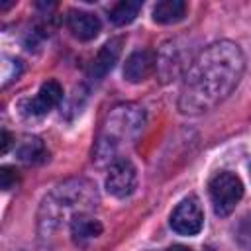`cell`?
<instances>
[{
    "mask_svg": "<svg viewBox=\"0 0 251 251\" xmlns=\"http://www.w3.org/2000/svg\"><path fill=\"white\" fill-rule=\"evenodd\" d=\"M243 71L245 57L237 43L224 39L208 45L186 73L178 110L190 116L212 110L233 92Z\"/></svg>",
    "mask_w": 251,
    "mask_h": 251,
    "instance_id": "1",
    "label": "cell"
},
{
    "mask_svg": "<svg viewBox=\"0 0 251 251\" xmlns=\"http://www.w3.org/2000/svg\"><path fill=\"white\" fill-rule=\"evenodd\" d=\"M143 126H145L143 108H139L135 104L116 106L108 114V118L102 126V131L98 135L96 149H94L96 161L102 165V163H114L116 159H120L122 157L120 153L126 147L135 143Z\"/></svg>",
    "mask_w": 251,
    "mask_h": 251,
    "instance_id": "2",
    "label": "cell"
},
{
    "mask_svg": "<svg viewBox=\"0 0 251 251\" xmlns=\"http://www.w3.org/2000/svg\"><path fill=\"white\" fill-rule=\"evenodd\" d=\"M92 204H96V190L88 180L76 178L63 182L45 196L39 210V227L43 231H51L65 220L71 224V220L78 214H88Z\"/></svg>",
    "mask_w": 251,
    "mask_h": 251,
    "instance_id": "3",
    "label": "cell"
},
{
    "mask_svg": "<svg viewBox=\"0 0 251 251\" xmlns=\"http://www.w3.org/2000/svg\"><path fill=\"white\" fill-rule=\"evenodd\" d=\"M208 192H210V200H212V208H214L216 216L224 218V216H229L235 210L237 202L241 200L243 182L239 180L237 175H233L229 171H222L210 178Z\"/></svg>",
    "mask_w": 251,
    "mask_h": 251,
    "instance_id": "4",
    "label": "cell"
},
{
    "mask_svg": "<svg viewBox=\"0 0 251 251\" xmlns=\"http://www.w3.org/2000/svg\"><path fill=\"white\" fill-rule=\"evenodd\" d=\"M137 184V173L133 163L127 157H120L108 167L106 175V190L116 198H127L133 194Z\"/></svg>",
    "mask_w": 251,
    "mask_h": 251,
    "instance_id": "5",
    "label": "cell"
},
{
    "mask_svg": "<svg viewBox=\"0 0 251 251\" xmlns=\"http://www.w3.org/2000/svg\"><path fill=\"white\" fill-rule=\"evenodd\" d=\"M204 226V214L198 198L188 196L176 204L171 214V227L178 235H196Z\"/></svg>",
    "mask_w": 251,
    "mask_h": 251,
    "instance_id": "6",
    "label": "cell"
},
{
    "mask_svg": "<svg viewBox=\"0 0 251 251\" xmlns=\"http://www.w3.org/2000/svg\"><path fill=\"white\" fill-rule=\"evenodd\" d=\"M61 98H63L61 84L57 80H45L39 86L37 94L24 102L22 110H24V114L27 118H43L45 114H49L61 102Z\"/></svg>",
    "mask_w": 251,
    "mask_h": 251,
    "instance_id": "7",
    "label": "cell"
},
{
    "mask_svg": "<svg viewBox=\"0 0 251 251\" xmlns=\"http://www.w3.org/2000/svg\"><path fill=\"white\" fill-rule=\"evenodd\" d=\"M157 67V53L153 49H137L133 51L124 65V76L127 82L145 80Z\"/></svg>",
    "mask_w": 251,
    "mask_h": 251,
    "instance_id": "8",
    "label": "cell"
},
{
    "mask_svg": "<svg viewBox=\"0 0 251 251\" xmlns=\"http://www.w3.org/2000/svg\"><path fill=\"white\" fill-rule=\"evenodd\" d=\"M122 43H124V39L116 37V39H110V41H106L102 45V49L96 53V57L90 63V69H88L90 78L100 80L114 69V65H116V61H118V57L122 53Z\"/></svg>",
    "mask_w": 251,
    "mask_h": 251,
    "instance_id": "9",
    "label": "cell"
},
{
    "mask_svg": "<svg viewBox=\"0 0 251 251\" xmlns=\"http://www.w3.org/2000/svg\"><path fill=\"white\" fill-rule=\"evenodd\" d=\"M67 25H69L71 33L76 39H82V41H90L100 33L98 16H94L90 12H82V10H69Z\"/></svg>",
    "mask_w": 251,
    "mask_h": 251,
    "instance_id": "10",
    "label": "cell"
},
{
    "mask_svg": "<svg viewBox=\"0 0 251 251\" xmlns=\"http://www.w3.org/2000/svg\"><path fill=\"white\" fill-rule=\"evenodd\" d=\"M69 227H71V237L78 247H86L92 239H96L102 233V224L90 214H78L76 218L71 220Z\"/></svg>",
    "mask_w": 251,
    "mask_h": 251,
    "instance_id": "11",
    "label": "cell"
},
{
    "mask_svg": "<svg viewBox=\"0 0 251 251\" xmlns=\"http://www.w3.org/2000/svg\"><path fill=\"white\" fill-rule=\"evenodd\" d=\"M16 155L22 163L25 165H37V163H43L47 159V147L45 143L35 137V135H25L18 141L16 145Z\"/></svg>",
    "mask_w": 251,
    "mask_h": 251,
    "instance_id": "12",
    "label": "cell"
},
{
    "mask_svg": "<svg viewBox=\"0 0 251 251\" xmlns=\"http://www.w3.org/2000/svg\"><path fill=\"white\" fill-rule=\"evenodd\" d=\"M186 16V2L182 0H161L153 8V22L176 24Z\"/></svg>",
    "mask_w": 251,
    "mask_h": 251,
    "instance_id": "13",
    "label": "cell"
},
{
    "mask_svg": "<svg viewBox=\"0 0 251 251\" xmlns=\"http://www.w3.org/2000/svg\"><path fill=\"white\" fill-rule=\"evenodd\" d=\"M141 6L143 4L139 0H124V2H118L116 6L110 8V20H112V24L126 25V24L133 22L135 16L139 14Z\"/></svg>",
    "mask_w": 251,
    "mask_h": 251,
    "instance_id": "14",
    "label": "cell"
},
{
    "mask_svg": "<svg viewBox=\"0 0 251 251\" xmlns=\"http://www.w3.org/2000/svg\"><path fill=\"white\" fill-rule=\"evenodd\" d=\"M20 176H18V171L14 167H2L0 169V186L2 190H12L16 184H18Z\"/></svg>",
    "mask_w": 251,
    "mask_h": 251,
    "instance_id": "15",
    "label": "cell"
},
{
    "mask_svg": "<svg viewBox=\"0 0 251 251\" xmlns=\"http://www.w3.org/2000/svg\"><path fill=\"white\" fill-rule=\"evenodd\" d=\"M10 143H12V135H10V133L4 129V131H2V153H8Z\"/></svg>",
    "mask_w": 251,
    "mask_h": 251,
    "instance_id": "16",
    "label": "cell"
},
{
    "mask_svg": "<svg viewBox=\"0 0 251 251\" xmlns=\"http://www.w3.org/2000/svg\"><path fill=\"white\" fill-rule=\"evenodd\" d=\"M167 251H192V249H188V247H184V245H173V247H169Z\"/></svg>",
    "mask_w": 251,
    "mask_h": 251,
    "instance_id": "17",
    "label": "cell"
}]
</instances>
